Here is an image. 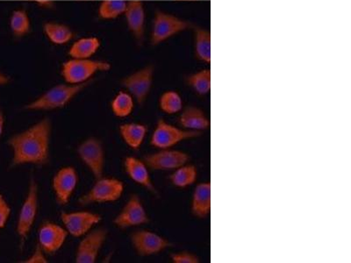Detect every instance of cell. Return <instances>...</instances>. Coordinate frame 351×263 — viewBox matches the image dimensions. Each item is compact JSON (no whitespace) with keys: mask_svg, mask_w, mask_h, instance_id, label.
I'll return each instance as SVG.
<instances>
[{"mask_svg":"<svg viewBox=\"0 0 351 263\" xmlns=\"http://www.w3.org/2000/svg\"><path fill=\"white\" fill-rule=\"evenodd\" d=\"M51 132V121L44 118L26 130L12 136L8 142L12 151V165L48 164Z\"/></svg>","mask_w":351,"mask_h":263,"instance_id":"6da1fadb","label":"cell"},{"mask_svg":"<svg viewBox=\"0 0 351 263\" xmlns=\"http://www.w3.org/2000/svg\"><path fill=\"white\" fill-rule=\"evenodd\" d=\"M90 82L81 84H59L50 88L38 98L25 105L30 112L52 111L70 104L78 94L83 92Z\"/></svg>","mask_w":351,"mask_h":263,"instance_id":"7a4b0ae2","label":"cell"},{"mask_svg":"<svg viewBox=\"0 0 351 263\" xmlns=\"http://www.w3.org/2000/svg\"><path fill=\"white\" fill-rule=\"evenodd\" d=\"M111 70L108 62L90 59H74L62 64L61 74L65 83L81 84L90 82L93 76L99 72Z\"/></svg>","mask_w":351,"mask_h":263,"instance_id":"3957f363","label":"cell"},{"mask_svg":"<svg viewBox=\"0 0 351 263\" xmlns=\"http://www.w3.org/2000/svg\"><path fill=\"white\" fill-rule=\"evenodd\" d=\"M191 27L192 24L184 18L176 16L170 12L156 11L150 32V43L152 46H158L189 29Z\"/></svg>","mask_w":351,"mask_h":263,"instance_id":"277c9868","label":"cell"},{"mask_svg":"<svg viewBox=\"0 0 351 263\" xmlns=\"http://www.w3.org/2000/svg\"><path fill=\"white\" fill-rule=\"evenodd\" d=\"M202 134L199 132L184 129L159 118L154 129L150 144L158 149H171L184 140L194 139Z\"/></svg>","mask_w":351,"mask_h":263,"instance_id":"5b68a950","label":"cell"},{"mask_svg":"<svg viewBox=\"0 0 351 263\" xmlns=\"http://www.w3.org/2000/svg\"><path fill=\"white\" fill-rule=\"evenodd\" d=\"M124 184L116 178L101 177L88 192L80 197L78 203L81 205L93 203H106L117 201L124 192Z\"/></svg>","mask_w":351,"mask_h":263,"instance_id":"8992f818","label":"cell"},{"mask_svg":"<svg viewBox=\"0 0 351 263\" xmlns=\"http://www.w3.org/2000/svg\"><path fill=\"white\" fill-rule=\"evenodd\" d=\"M39 208V188L36 181L32 178L28 186L27 193L22 203L20 214L18 216L16 231L23 244L29 236L31 230L36 223Z\"/></svg>","mask_w":351,"mask_h":263,"instance_id":"52a82bcc","label":"cell"},{"mask_svg":"<svg viewBox=\"0 0 351 263\" xmlns=\"http://www.w3.org/2000/svg\"><path fill=\"white\" fill-rule=\"evenodd\" d=\"M155 67L149 64L122 78L121 86L140 105L146 102L152 92Z\"/></svg>","mask_w":351,"mask_h":263,"instance_id":"ba28073f","label":"cell"},{"mask_svg":"<svg viewBox=\"0 0 351 263\" xmlns=\"http://www.w3.org/2000/svg\"><path fill=\"white\" fill-rule=\"evenodd\" d=\"M77 155L95 179L101 178L105 170V149L101 140L95 137L84 140L77 147Z\"/></svg>","mask_w":351,"mask_h":263,"instance_id":"9c48e42d","label":"cell"},{"mask_svg":"<svg viewBox=\"0 0 351 263\" xmlns=\"http://www.w3.org/2000/svg\"><path fill=\"white\" fill-rule=\"evenodd\" d=\"M130 241L134 251L143 258L158 255L171 246L166 238L146 229L134 231L131 234Z\"/></svg>","mask_w":351,"mask_h":263,"instance_id":"30bf717a","label":"cell"},{"mask_svg":"<svg viewBox=\"0 0 351 263\" xmlns=\"http://www.w3.org/2000/svg\"><path fill=\"white\" fill-rule=\"evenodd\" d=\"M106 228L93 229L84 236L77 247L75 262L77 263H94L99 258V252L108 237Z\"/></svg>","mask_w":351,"mask_h":263,"instance_id":"8fae6325","label":"cell"},{"mask_svg":"<svg viewBox=\"0 0 351 263\" xmlns=\"http://www.w3.org/2000/svg\"><path fill=\"white\" fill-rule=\"evenodd\" d=\"M190 156L187 153L171 149H159V151L148 153L143 161L150 170L156 171H175L186 164Z\"/></svg>","mask_w":351,"mask_h":263,"instance_id":"7c38bea8","label":"cell"},{"mask_svg":"<svg viewBox=\"0 0 351 263\" xmlns=\"http://www.w3.org/2000/svg\"><path fill=\"white\" fill-rule=\"evenodd\" d=\"M149 218L140 197L134 194L128 199L121 211L114 219V224L121 229L148 224Z\"/></svg>","mask_w":351,"mask_h":263,"instance_id":"4fadbf2b","label":"cell"},{"mask_svg":"<svg viewBox=\"0 0 351 263\" xmlns=\"http://www.w3.org/2000/svg\"><path fill=\"white\" fill-rule=\"evenodd\" d=\"M60 218L68 234L76 238L86 236L102 219L99 214L87 211L62 212Z\"/></svg>","mask_w":351,"mask_h":263,"instance_id":"5bb4252c","label":"cell"},{"mask_svg":"<svg viewBox=\"0 0 351 263\" xmlns=\"http://www.w3.org/2000/svg\"><path fill=\"white\" fill-rule=\"evenodd\" d=\"M77 184V172L72 166H65L56 172L52 179V189L59 205L64 206L70 202Z\"/></svg>","mask_w":351,"mask_h":263,"instance_id":"9a60e30c","label":"cell"},{"mask_svg":"<svg viewBox=\"0 0 351 263\" xmlns=\"http://www.w3.org/2000/svg\"><path fill=\"white\" fill-rule=\"evenodd\" d=\"M124 16L132 36L138 45H142L146 32V10L143 3L140 0L128 1Z\"/></svg>","mask_w":351,"mask_h":263,"instance_id":"2e32d148","label":"cell"},{"mask_svg":"<svg viewBox=\"0 0 351 263\" xmlns=\"http://www.w3.org/2000/svg\"><path fill=\"white\" fill-rule=\"evenodd\" d=\"M68 236V231L60 225L45 222L40 225L38 231V244L47 255H53L64 245Z\"/></svg>","mask_w":351,"mask_h":263,"instance_id":"e0dca14e","label":"cell"},{"mask_svg":"<svg viewBox=\"0 0 351 263\" xmlns=\"http://www.w3.org/2000/svg\"><path fill=\"white\" fill-rule=\"evenodd\" d=\"M212 187L210 181L197 184L193 193L191 212L199 219L208 218L212 209Z\"/></svg>","mask_w":351,"mask_h":263,"instance_id":"ac0fdd59","label":"cell"},{"mask_svg":"<svg viewBox=\"0 0 351 263\" xmlns=\"http://www.w3.org/2000/svg\"><path fill=\"white\" fill-rule=\"evenodd\" d=\"M124 167L132 181L145 188L149 192L156 193V188L150 177L148 166L143 160L138 159L134 156H128L124 161Z\"/></svg>","mask_w":351,"mask_h":263,"instance_id":"d6986e66","label":"cell"},{"mask_svg":"<svg viewBox=\"0 0 351 263\" xmlns=\"http://www.w3.org/2000/svg\"><path fill=\"white\" fill-rule=\"evenodd\" d=\"M178 123L184 129L199 132V133L208 130L211 126V122L205 112L193 105L182 110L178 118Z\"/></svg>","mask_w":351,"mask_h":263,"instance_id":"ffe728a7","label":"cell"},{"mask_svg":"<svg viewBox=\"0 0 351 263\" xmlns=\"http://www.w3.org/2000/svg\"><path fill=\"white\" fill-rule=\"evenodd\" d=\"M193 36L194 55L197 60L209 64L211 62V33L205 27H195Z\"/></svg>","mask_w":351,"mask_h":263,"instance_id":"44dd1931","label":"cell"},{"mask_svg":"<svg viewBox=\"0 0 351 263\" xmlns=\"http://www.w3.org/2000/svg\"><path fill=\"white\" fill-rule=\"evenodd\" d=\"M119 130L123 142L133 150H138L142 147L148 134V127L140 123L122 124Z\"/></svg>","mask_w":351,"mask_h":263,"instance_id":"7402d4cb","label":"cell"},{"mask_svg":"<svg viewBox=\"0 0 351 263\" xmlns=\"http://www.w3.org/2000/svg\"><path fill=\"white\" fill-rule=\"evenodd\" d=\"M43 32L50 42L58 46L71 42L75 36L70 27L56 21L45 22L43 25Z\"/></svg>","mask_w":351,"mask_h":263,"instance_id":"603a6c76","label":"cell"},{"mask_svg":"<svg viewBox=\"0 0 351 263\" xmlns=\"http://www.w3.org/2000/svg\"><path fill=\"white\" fill-rule=\"evenodd\" d=\"M100 46L101 42L97 37H84L72 43L69 55L74 59H90L99 51Z\"/></svg>","mask_w":351,"mask_h":263,"instance_id":"cb8c5ba5","label":"cell"},{"mask_svg":"<svg viewBox=\"0 0 351 263\" xmlns=\"http://www.w3.org/2000/svg\"><path fill=\"white\" fill-rule=\"evenodd\" d=\"M212 74L209 68H203L186 77L187 86L199 96H206L211 90Z\"/></svg>","mask_w":351,"mask_h":263,"instance_id":"d4e9b609","label":"cell"},{"mask_svg":"<svg viewBox=\"0 0 351 263\" xmlns=\"http://www.w3.org/2000/svg\"><path fill=\"white\" fill-rule=\"evenodd\" d=\"M171 183L180 189L193 186L197 179V170L193 164H184L178 168L169 177Z\"/></svg>","mask_w":351,"mask_h":263,"instance_id":"484cf974","label":"cell"},{"mask_svg":"<svg viewBox=\"0 0 351 263\" xmlns=\"http://www.w3.org/2000/svg\"><path fill=\"white\" fill-rule=\"evenodd\" d=\"M9 23L12 33L16 38H22L30 33L31 21L25 9H17L12 12Z\"/></svg>","mask_w":351,"mask_h":263,"instance_id":"4316f807","label":"cell"},{"mask_svg":"<svg viewBox=\"0 0 351 263\" xmlns=\"http://www.w3.org/2000/svg\"><path fill=\"white\" fill-rule=\"evenodd\" d=\"M184 108L183 99L177 90H166L159 99V108L168 115L177 114Z\"/></svg>","mask_w":351,"mask_h":263,"instance_id":"83f0119b","label":"cell"},{"mask_svg":"<svg viewBox=\"0 0 351 263\" xmlns=\"http://www.w3.org/2000/svg\"><path fill=\"white\" fill-rule=\"evenodd\" d=\"M134 99L130 93L120 92L116 94L112 100L111 109L112 114L118 118H126L133 112Z\"/></svg>","mask_w":351,"mask_h":263,"instance_id":"f1b7e54d","label":"cell"},{"mask_svg":"<svg viewBox=\"0 0 351 263\" xmlns=\"http://www.w3.org/2000/svg\"><path fill=\"white\" fill-rule=\"evenodd\" d=\"M128 1L124 0H103L99 6L98 15L102 20H114L126 11Z\"/></svg>","mask_w":351,"mask_h":263,"instance_id":"f546056e","label":"cell"},{"mask_svg":"<svg viewBox=\"0 0 351 263\" xmlns=\"http://www.w3.org/2000/svg\"><path fill=\"white\" fill-rule=\"evenodd\" d=\"M171 259L173 263H199L200 259L195 253L182 251L173 253L171 255Z\"/></svg>","mask_w":351,"mask_h":263,"instance_id":"4dcf8cb0","label":"cell"},{"mask_svg":"<svg viewBox=\"0 0 351 263\" xmlns=\"http://www.w3.org/2000/svg\"><path fill=\"white\" fill-rule=\"evenodd\" d=\"M11 208L6 202L4 196L0 194V230L3 229L8 223L11 215Z\"/></svg>","mask_w":351,"mask_h":263,"instance_id":"1f68e13d","label":"cell"},{"mask_svg":"<svg viewBox=\"0 0 351 263\" xmlns=\"http://www.w3.org/2000/svg\"><path fill=\"white\" fill-rule=\"evenodd\" d=\"M47 253L44 252L42 247L37 244L36 249H34L29 258L22 262L23 263H48V258L46 256Z\"/></svg>","mask_w":351,"mask_h":263,"instance_id":"d6a6232c","label":"cell"},{"mask_svg":"<svg viewBox=\"0 0 351 263\" xmlns=\"http://www.w3.org/2000/svg\"><path fill=\"white\" fill-rule=\"evenodd\" d=\"M29 1L36 3L39 8L47 9V10L55 8L56 6L55 2L53 0H29Z\"/></svg>","mask_w":351,"mask_h":263,"instance_id":"836d02e7","label":"cell"},{"mask_svg":"<svg viewBox=\"0 0 351 263\" xmlns=\"http://www.w3.org/2000/svg\"><path fill=\"white\" fill-rule=\"evenodd\" d=\"M11 83V77L0 70V86H8Z\"/></svg>","mask_w":351,"mask_h":263,"instance_id":"e575fe53","label":"cell"},{"mask_svg":"<svg viewBox=\"0 0 351 263\" xmlns=\"http://www.w3.org/2000/svg\"><path fill=\"white\" fill-rule=\"evenodd\" d=\"M5 127V117L3 114L2 110L0 109V139H1L3 132H4Z\"/></svg>","mask_w":351,"mask_h":263,"instance_id":"d590c367","label":"cell"},{"mask_svg":"<svg viewBox=\"0 0 351 263\" xmlns=\"http://www.w3.org/2000/svg\"><path fill=\"white\" fill-rule=\"evenodd\" d=\"M178 1H194V0H178Z\"/></svg>","mask_w":351,"mask_h":263,"instance_id":"8d00e7d4","label":"cell"}]
</instances>
